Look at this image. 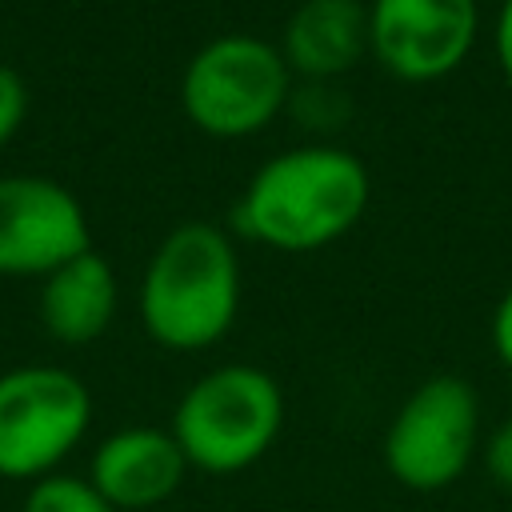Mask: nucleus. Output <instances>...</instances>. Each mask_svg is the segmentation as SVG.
<instances>
[{"instance_id":"4468645a","label":"nucleus","mask_w":512,"mask_h":512,"mask_svg":"<svg viewBox=\"0 0 512 512\" xmlns=\"http://www.w3.org/2000/svg\"><path fill=\"white\" fill-rule=\"evenodd\" d=\"M480 460H484V472L496 488L512 492V416L504 424H496L488 436H484V448H480Z\"/></svg>"},{"instance_id":"0eeeda50","label":"nucleus","mask_w":512,"mask_h":512,"mask_svg":"<svg viewBox=\"0 0 512 512\" xmlns=\"http://www.w3.org/2000/svg\"><path fill=\"white\" fill-rule=\"evenodd\" d=\"M476 0H368V52L404 84L452 76L476 48Z\"/></svg>"},{"instance_id":"9d476101","label":"nucleus","mask_w":512,"mask_h":512,"mask_svg":"<svg viewBox=\"0 0 512 512\" xmlns=\"http://www.w3.org/2000/svg\"><path fill=\"white\" fill-rule=\"evenodd\" d=\"M296 80H340L368 52L364 0H300L276 40Z\"/></svg>"},{"instance_id":"2eb2a0df","label":"nucleus","mask_w":512,"mask_h":512,"mask_svg":"<svg viewBox=\"0 0 512 512\" xmlns=\"http://www.w3.org/2000/svg\"><path fill=\"white\" fill-rule=\"evenodd\" d=\"M24 112H28V88H24V80L16 76V68L0 64V148L20 132Z\"/></svg>"},{"instance_id":"20e7f679","label":"nucleus","mask_w":512,"mask_h":512,"mask_svg":"<svg viewBox=\"0 0 512 512\" xmlns=\"http://www.w3.org/2000/svg\"><path fill=\"white\" fill-rule=\"evenodd\" d=\"M296 76L280 48L252 32H224L192 52L180 76V108L204 136L244 140L288 112Z\"/></svg>"},{"instance_id":"f8f14e48","label":"nucleus","mask_w":512,"mask_h":512,"mask_svg":"<svg viewBox=\"0 0 512 512\" xmlns=\"http://www.w3.org/2000/svg\"><path fill=\"white\" fill-rule=\"evenodd\" d=\"M20 512H116L88 476L76 472H52L36 484H28V496Z\"/></svg>"},{"instance_id":"f257e3e1","label":"nucleus","mask_w":512,"mask_h":512,"mask_svg":"<svg viewBox=\"0 0 512 512\" xmlns=\"http://www.w3.org/2000/svg\"><path fill=\"white\" fill-rule=\"evenodd\" d=\"M372 196L364 160L340 144H296L268 156L244 184L232 224L272 252H316L348 236Z\"/></svg>"},{"instance_id":"1a4fd4ad","label":"nucleus","mask_w":512,"mask_h":512,"mask_svg":"<svg viewBox=\"0 0 512 512\" xmlns=\"http://www.w3.org/2000/svg\"><path fill=\"white\" fill-rule=\"evenodd\" d=\"M188 472L176 436L156 424H124L108 432L88 460V480L116 512L168 508Z\"/></svg>"},{"instance_id":"423d86ee","label":"nucleus","mask_w":512,"mask_h":512,"mask_svg":"<svg viewBox=\"0 0 512 512\" xmlns=\"http://www.w3.org/2000/svg\"><path fill=\"white\" fill-rule=\"evenodd\" d=\"M92 428L88 384L56 364L0 372V480L36 484L80 448Z\"/></svg>"},{"instance_id":"dca6fc26","label":"nucleus","mask_w":512,"mask_h":512,"mask_svg":"<svg viewBox=\"0 0 512 512\" xmlns=\"http://www.w3.org/2000/svg\"><path fill=\"white\" fill-rule=\"evenodd\" d=\"M492 352H496L500 368L512 372V288L500 296V304L492 312Z\"/></svg>"},{"instance_id":"6e6552de","label":"nucleus","mask_w":512,"mask_h":512,"mask_svg":"<svg viewBox=\"0 0 512 512\" xmlns=\"http://www.w3.org/2000/svg\"><path fill=\"white\" fill-rule=\"evenodd\" d=\"M92 248L80 200L48 176H0V276H48Z\"/></svg>"},{"instance_id":"9b49d317","label":"nucleus","mask_w":512,"mask_h":512,"mask_svg":"<svg viewBox=\"0 0 512 512\" xmlns=\"http://www.w3.org/2000/svg\"><path fill=\"white\" fill-rule=\"evenodd\" d=\"M116 304H120L116 272L96 248L72 256L40 284V324L48 328L52 340L72 348L100 340L116 320Z\"/></svg>"},{"instance_id":"a211bd4d","label":"nucleus","mask_w":512,"mask_h":512,"mask_svg":"<svg viewBox=\"0 0 512 512\" xmlns=\"http://www.w3.org/2000/svg\"><path fill=\"white\" fill-rule=\"evenodd\" d=\"M152 512H176V508H172V504H168V508H152Z\"/></svg>"},{"instance_id":"ddd939ff","label":"nucleus","mask_w":512,"mask_h":512,"mask_svg":"<svg viewBox=\"0 0 512 512\" xmlns=\"http://www.w3.org/2000/svg\"><path fill=\"white\" fill-rule=\"evenodd\" d=\"M288 112L296 116V124H304L308 132H336L348 116H352V100L340 88V80H300L292 88Z\"/></svg>"},{"instance_id":"f3484780","label":"nucleus","mask_w":512,"mask_h":512,"mask_svg":"<svg viewBox=\"0 0 512 512\" xmlns=\"http://www.w3.org/2000/svg\"><path fill=\"white\" fill-rule=\"evenodd\" d=\"M492 52H496V64H500L504 80L512 84V0H500L496 24H492Z\"/></svg>"},{"instance_id":"39448f33","label":"nucleus","mask_w":512,"mask_h":512,"mask_svg":"<svg viewBox=\"0 0 512 512\" xmlns=\"http://www.w3.org/2000/svg\"><path fill=\"white\" fill-rule=\"evenodd\" d=\"M484 408L464 376L440 372L416 384L380 436L388 476L408 492H440L456 484L484 448Z\"/></svg>"},{"instance_id":"f03ea898","label":"nucleus","mask_w":512,"mask_h":512,"mask_svg":"<svg viewBox=\"0 0 512 512\" xmlns=\"http://www.w3.org/2000/svg\"><path fill=\"white\" fill-rule=\"evenodd\" d=\"M136 308L148 340L168 352L220 344L240 312V256L232 232L208 220L176 224L144 264Z\"/></svg>"},{"instance_id":"7ed1b4c3","label":"nucleus","mask_w":512,"mask_h":512,"mask_svg":"<svg viewBox=\"0 0 512 512\" xmlns=\"http://www.w3.org/2000/svg\"><path fill=\"white\" fill-rule=\"evenodd\" d=\"M284 428V388L272 372L232 360L200 372L176 400L168 432L192 472L240 476L256 468Z\"/></svg>"}]
</instances>
